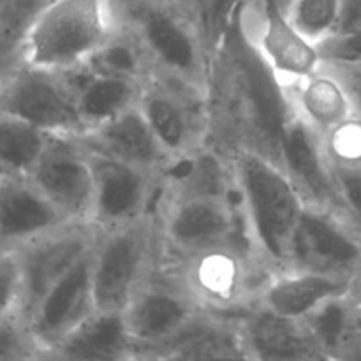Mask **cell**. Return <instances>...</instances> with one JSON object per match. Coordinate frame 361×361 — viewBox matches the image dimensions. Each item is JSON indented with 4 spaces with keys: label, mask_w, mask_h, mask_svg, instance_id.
<instances>
[{
    "label": "cell",
    "mask_w": 361,
    "mask_h": 361,
    "mask_svg": "<svg viewBox=\"0 0 361 361\" xmlns=\"http://www.w3.org/2000/svg\"><path fill=\"white\" fill-rule=\"evenodd\" d=\"M66 76L73 85L78 111L87 130L134 108L140 99L141 87H143V81L102 76V74L88 73L85 69L66 74Z\"/></svg>",
    "instance_id": "obj_24"
},
{
    "label": "cell",
    "mask_w": 361,
    "mask_h": 361,
    "mask_svg": "<svg viewBox=\"0 0 361 361\" xmlns=\"http://www.w3.org/2000/svg\"><path fill=\"white\" fill-rule=\"evenodd\" d=\"M116 27L129 32L154 73L210 95L214 60L187 7L164 0H111Z\"/></svg>",
    "instance_id": "obj_3"
},
{
    "label": "cell",
    "mask_w": 361,
    "mask_h": 361,
    "mask_svg": "<svg viewBox=\"0 0 361 361\" xmlns=\"http://www.w3.org/2000/svg\"><path fill=\"white\" fill-rule=\"evenodd\" d=\"M80 140L92 150L102 152L120 161L148 169L162 180L173 166L171 159L168 157L145 116L137 109V104L113 116L108 122L87 130Z\"/></svg>",
    "instance_id": "obj_19"
},
{
    "label": "cell",
    "mask_w": 361,
    "mask_h": 361,
    "mask_svg": "<svg viewBox=\"0 0 361 361\" xmlns=\"http://www.w3.org/2000/svg\"><path fill=\"white\" fill-rule=\"evenodd\" d=\"M279 162L300 187L307 203L341 212L321 136L295 113L289 116L282 129Z\"/></svg>",
    "instance_id": "obj_18"
},
{
    "label": "cell",
    "mask_w": 361,
    "mask_h": 361,
    "mask_svg": "<svg viewBox=\"0 0 361 361\" xmlns=\"http://www.w3.org/2000/svg\"><path fill=\"white\" fill-rule=\"evenodd\" d=\"M349 295H351L353 303H355L356 310H358V314L361 317V268L358 271H356L355 275H353L351 291H349Z\"/></svg>",
    "instance_id": "obj_37"
},
{
    "label": "cell",
    "mask_w": 361,
    "mask_h": 361,
    "mask_svg": "<svg viewBox=\"0 0 361 361\" xmlns=\"http://www.w3.org/2000/svg\"><path fill=\"white\" fill-rule=\"evenodd\" d=\"M284 92L293 113L319 136L358 113L348 83L331 67L286 85Z\"/></svg>",
    "instance_id": "obj_21"
},
{
    "label": "cell",
    "mask_w": 361,
    "mask_h": 361,
    "mask_svg": "<svg viewBox=\"0 0 361 361\" xmlns=\"http://www.w3.org/2000/svg\"><path fill=\"white\" fill-rule=\"evenodd\" d=\"M83 69L102 76L136 81H145L154 71L136 39L120 27H116L111 37L94 53Z\"/></svg>",
    "instance_id": "obj_27"
},
{
    "label": "cell",
    "mask_w": 361,
    "mask_h": 361,
    "mask_svg": "<svg viewBox=\"0 0 361 361\" xmlns=\"http://www.w3.org/2000/svg\"><path fill=\"white\" fill-rule=\"evenodd\" d=\"M71 222L30 176L0 175V250H18Z\"/></svg>",
    "instance_id": "obj_16"
},
{
    "label": "cell",
    "mask_w": 361,
    "mask_h": 361,
    "mask_svg": "<svg viewBox=\"0 0 361 361\" xmlns=\"http://www.w3.org/2000/svg\"><path fill=\"white\" fill-rule=\"evenodd\" d=\"M353 277L303 267H286L264 275L252 307L289 319L305 321L321 305L351 291Z\"/></svg>",
    "instance_id": "obj_15"
},
{
    "label": "cell",
    "mask_w": 361,
    "mask_h": 361,
    "mask_svg": "<svg viewBox=\"0 0 361 361\" xmlns=\"http://www.w3.org/2000/svg\"><path fill=\"white\" fill-rule=\"evenodd\" d=\"M197 312L196 303L161 264L123 310L136 360H152Z\"/></svg>",
    "instance_id": "obj_11"
},
{
    "label": "cell",
    "mask_w": 361,
    "mask_h": 361,
    "mask_svg": "<svg viewBox=\"0 0 361 361\" xmlns=\"http://www.w3.org/2000/svg\"><path fill=\"white\" fill-rule=\"evenodd\" d=\"M0 111L27 120L49 134L81 137L87 130L69 78L16 60L0 71Z\"/></svg>",
    "instance_id": "obj_8"
},
{
    "label": "cell",
    "mask_w": 361,
    "mask_h": 361,
    "mask_svg": "<svg viewBox=\"0 0 361 361\" xmlns=\"http://www.w3.org/2000/svg\"><path fill=\"white\" fill-rule=\"evenodd\" d=\"M358 28H361V0H342L341 18H338L335 34H344V32H353Z\"/></svg>",
    "instance_id": "obj_35"
},
{
    "label": "cell",
    "mask_w": 361,
    "mask_h": 361,
    "mask_svg": "<svg viewBox=\"0 0 361 361\" xmlns=\"http://www.w3.org/2000/svg\"><path fill=\"white\" fill-rule=\"evenodd\" d=\"M164 2H169V4H176V6H183L189 9V0H164Z\"/></svg>",
    "instance_id": "obj_40"
},
{
    "label": "cell",
    "mask_w": 361,
    "mask_h": 361,
    "mask_svg": "<svg viewBox=\"0 0 361 361\" xmlns=\"http://www.w3.org/2000/svg\"><path fill=\"white\" fill-rule=\"evenodd\" d=\"M334 69V67H331ZM344 78V81L348 83L349 90H351L353 99H355V104L358 113L361 115V67H345V69H334Z\"/></svg>",
    "instance_id": "obj_36"
},
{
    "label": "cell",
    "mask_w": 361,
    "mask_h": 361,
    "mask_svg": "<svg viewBox=\"0 0 361 361\" xmlns=\"http://www.w3.org/2000/svg\"><path fill=\"white\" fill-rule=\"evenodd\" d=\"M341 2L342 0H293L284 14L303 37L319 46L337 30Z\"/></svg>",
    "instance_id": "obj_29"
},
{
    "label": "cell",
    "mask_w": 361,
    "mask_h": 361,
    "mask_svg": "<svg viewBox=\"0 0 361 361\" xmlns=\"http://www.w3.org/2000/svg\"><path fill=\"white\" fill-rule=\"evenodd\" d=\"M152 358L215 360L245 358L240 316H219L200 310L180 334Z\"/></svg>",
    "instance_id": "obj_22"
},
{
    "label": "cell",
    "mask_w": 361,
    "mask_h": 361,
    "mask_svg": "<svg viewBox=\"0 0 361 361\" xmlns=\"http://www.w3.org/2000/svg\"><path fill=\"white\" fill-rule=\"evenodd\" d=\"M324 66L334 69L361 67V28L335 34L319 44Z\"/></svg>",
    "instance_id": "obj_34"
},
{
    "label": "cell",
    "mask_w": 361,
    "mask_h": 361,
    "mask_svg": "<svg viewBox=\"0 0 361 361\" xmlns=\"http://www.w3.org/2000/svg\"><path fill=\"white\" fill-rule=\"evenodd\" d=\"M23 267L18 250H0V317L23 307Z\"/></svg>",
    "instance_id": "obj_32"
},
{
    "label": "cell",
    "mask_w": 361,
    "mask_h": 361,
    "mask_svg": "<svg viewBox=\"0 0 361 361\" xmlns=\"http://www.w3.org/2000/svg\"><path fill=\"white\" fill-rule=\"evenodd\" d=\"M49 358L73 361L136 360L123 312L92 310L49 353Z\"/></svg>",
    "instance_id": "obj_23"
},
{
    "label": "cell",
    "mask_w": 361,
    "mask_h": 361,
    "mask_svg": "<svg viewBox=\"0 0 361 361\" xmlns=\"http://www.w3.org/2000/svg\"><path fill=\"white\" fill-rule=\"evenodd\" d=\"M341 212L361 231V168H331Z\"/></svg>",
    "instance_id": "obj_33"
},
{
    "label": "cell",
    "mask_w": 361,
    "mask_h": 361,
    "mask_svg": "<svg viewBox=\"0 0 361 361\" xmlns=\"http://www.w3.org/2000/svg\"><path fill=\"white\" fill-rule=\"evenodd\" d=\"M324 360H342L361 334V317L351 295L330 300L305 319Z\"/></svg>",
    "instance_id": "obj_25"
},
{
    "label": "cell",
    "mask_w": 361,
    "mask_h": 361,
    "mask_svg": "<svg viewBox=\"0 0 361 361\" xmlns=\"http://www.w3.org/2000/svg\"><path fill=\"white\" fill-rule=\"evenodd\" d=\"M324 157L331 168H361V115L356 113L351 118L334 127L321 136Z\"/></svg>",
    "instance_id": "obj_30"
},
{
    "label": "cell",
    "mask_w": 361,
    "mask_h": 361,
    "mask_svg": "<svg viewBox=\"0 0 361 361\" xmlns=\"http://www.w3.org/2000/svg\"><path fill=\"white\" fill-rule=\"evenodd\" d=\"M263 2H267V4H271V6H275V7H277V9H281L282 13H284V11H286V7H288L289 4L293 2V0H263Z\"/></svg>",
    "instance_id": "obj_39"
},
{
    "label": "cell",
    "mask_w": 361,
    "mask_h": 361,
    "mask_svg": "<svg viewBox=\"0 0 361 361\" xmlns=\"http://www.w3.org/2000/svg\"><path fill=\"white\" fill-rule=\"evenodd\" d=\"M88 257L90 254L53 282L25 312L42 358H49V353L94 310Z\"/></svg>",
    "instance_id": "obj_14"
},
{
    "label": "cell",
    "mask_w": 361,
    "mask_h": 361,
    "mask_svg": "<svg viewBox=\"0 0 361 361\" xmlns=\"http://www.w3.org/2000/svg\"><path fill=\"white\" fill-rule=\"evenodd\" d=\"M137 109L173 164L212 141L208 95L182 81L152 71L141 87Z\"/></svg>",
    "instance_id": "obj_7"
},
{
    "label": "cell",
    "mask_w": 361,
    "mask_h": 361,
    "mask_svg": "<svg viewBox=\"0 0 361 361\" xmlns=\"http://www.w3.org/2000/svg\"><path fill=\"white\" fill-rule=\"evenodd\" d=\"M88 264L94 310L123 312L162 264L154 214L95 231Z\"/></svg>",
    "instance_id": "obj_4"
},
{
    "label": "cell",
    "mask_w": 361,
    "mask_h": 361,
    "mask_svg": "<svg viewBox=\"0 0 361 361\" xmlns=\"http://www.w3.org/2000/svg\"><path fill=\"white\" fill-rule=\"evenodd\" d=\"M240 30L282 87L324 67L319 46L303 37L281 9L250 0L240 14Z\"/></svg>",
    "instance_id": "obj_10"
},
{
    "label": "cell",
    "mask_w": 361,
    "mask_h": 361,
    "mask_svg": "<svg viewBox=\"0 0 361 361\" xmlns=\"http://www.w3.org/2000/svg\"><path fill=\"white\" fill-rule=\"evenodd\" d=\"M28 176L71 221H88L94 178L88 152L80 137L51 134Z\"/></svg>",
    "instance_id": "obj_13"
},
{
    "label": "cell",
    "mask_w": 361,
    "mask_h": 361,
    "mask_svg": "<svg viewBox=\"0 0 361 361\" xmlns=\"http://www.w3.org/2000/svg\"><path fill=\"white\" fill-rule=\"evenodd\" d=\"M342 360H353V361H361V334L356 337V341L349 345V349L345 351L344 358Z\"/></svg>",
    "instance_id": "obj_38"
},
{
    "label": "cell",
    "mask_w": 361,
    "mask_h": 361,
    "mask_svg": "<svg viewBox=\"0 0 361 361\" xmlns=\"http://www.w3.org/2000/svg\"><path fill=\"white\" fill-rule=\"evenodd\" d=\"M289 267L353 277L361 268V231L335 208L307 203Z\"/></svg>",
    "instance_id": "obj_12"
},
{
    "label": "cell",
    "mask_w": 361,
    "mask_h": 361,
    "mask_svg": "<svg viewBox=\"0 0 361 361\" xmlns=\"http://www.w3.org/2000/svg\"><path fill=\"white\" fill-rule=\"evenodd\" d=\"M240 326L247 360H324L305 321L289 319L250 307L240 316Z\"/></svg>",
    "instance_id": "obj_20"
},
{
    "label": "cell",
    "mask_w": 361,
    "mask_h": 361,
    "mask_svg": "<svg viewBox=\"0 0 361 361\" xmlns=\"http://www.w3.org/2000/svg\"><path fill=\"white\" fill-rule=\"evenodd\" d=\"M49 137L41 127L0 111V175H30Z\"/></svg>",
    "instance_id": "obj_26"
},
{
    "label": "cell",
    "mask_w": 361,
    "mask_h": 361,
    "mask_svg": "<svg viewBox=\"0 0 361 361\" xmlns=\"http://www.w3.org/2000/svg\"><path fill=\"white\" fill-rule=\"evenodd\" d=\"M116 30L111 0H49L21 27L13 60L71 74Z\"/></svg>",
    "instance_id": "obj_2"
},
{
    "label": "cell",
    "mask_w": 361,
    "mask_h": 361,
    "mask_svg": "<svg viewBox=\"0 0 361 361\" xmlns=\"http://www.w3.org/2000/svg\"><path fill=\"white\" fill-rule=\"evenodd\" d=\"M250 0H189V11L204 39L212 60Z\"/></svg>",
    "instance_id": "obj_28"
},
{
    "label": "cell",
    "mask_w": 361,
    "mask_h": 361,
    "mask_svg": "<svg viewBox=\"0 0 361 361\" xmlns=\"http://www.w3.org/2000/svg\"><path fill=\"white\" fill-rule=\"evenodd\" d=\"M247 245L264 271L291 264L305 196L284 166L250 145L224 148Z\"/></svg>",
    "instance_id": "obj_1"
},
{
    "label": "cell",
    "mask_w": 361,
    "mask_h": 361,
    "mask_svg": "<svg viewBox=\"0 0 361 361\" xmlns=\"http://www.w3.org/2000/svg\"><path fill=\"white\" fill-rule=\"evenodd\" d=\"M85 148L94 178L87 222L95 231L129 224L154 214L164 182L161 176L102 152Z\"/></svg>",
    "instance_id": "obj_9"
},
{
    "label": "cell",
    "mask_w": 361,
    "mask_h": 361,
    "mask_svg": "<svg viewBox=\"0 0 361 361\" xmlns=\"http://www.w3.org/2000/svg\"><path fill=\"white\" fill-rule=\"evenodd\" d=\"M95 229L71 222L62 229L18 249L23 267V310L27 312L55 281L90 254Z\"/></svg>",
    "instance_id": "obj_17"
},
{
    "label": "cell",
    "mask_w": 361,
    "mask_h": 361,
    "mask_svg": "<svg viewBox=\"0 0 361 361\" xmlns=\"http://www.w3.org/2000/svg\"><path fill=\"white\" fill-rule=\"evenodd\" d=\"M162 263L224 243L247 245L233 194H196L162 189L154 208Z\"/></svg>",
    "instance_id": "obj_5"
},
{
    "label": "cell",
    "mask_w": 361,
    "mask_h": 361,
    "mask_svg": "<svg viewBox=\"0 0 361 361\" xmlns=\"http://www.w3.org/2000/svg\"><path fill=\"white\" fill-rule=\"evenodd\" d=\"M39 358H42V349L32 334L23 307L0 317V361Z\"/></svg>",
    "instance_id": "obj_31"
},
{
    "label": "cell",
    "mask_w": 361,
    "mask_h": 361,
    "mask_svg": "<svg viewBox=\"0 0 361 361\" xmlns=\"http://www.w3.org/2000/svg\"><path fill=\"white\" fill-rule=\"evenodd\" d=\"M162 267L171 271L197 309L219 316L247 312L267 275L250 250L240 243L197 250Z\"/></svg>",
    "instance_id": "obj_6"
}]
</instances>
